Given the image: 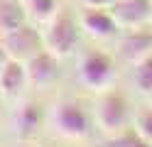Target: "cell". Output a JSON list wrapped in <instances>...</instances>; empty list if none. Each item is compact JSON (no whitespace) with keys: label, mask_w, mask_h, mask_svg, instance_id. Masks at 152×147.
Segmentation results:
<instances>
[{"label":"cell","mask_w":152,"mask_h":147,"mask_svg":"<svg viewBox=\"0 0 152 147\" xmlns=\"http://www.w3.org/2000/svg\"><path fill=\"white\" fill-rule=\"evenodd\" d=\"M27 22V10L20 0H0V37Z\"/></svg>","instance_id":"7c38bea8"},{"label":"cell","mask_w":152,"mask_h":147,"mask_svg":"<svg viewBox=\"0 0 152 147\" xmlns=\"http://www.w3.org/2000/svg\"><path fill=\"white\" fill-rule=\"evenodd\" d=\"M0 44H3L7 59H17V61H30V59L42 52L44 49V37L37 27L32 25H20L17 29H12V32H7L0 37Z\"/></svg>","instance_id":"3957f363"},{"label":"cell","mask_w":152,"mask_h":147,"mask_svg":"<svg viewBox=\"0 0 152 147\" xmlns=\"http://www.w3.org/2000/svg\"><path fill=\"white\" fill-rule=\"evenodd\" d=\"M135 132L147 145H152V110H140L137 113V118H135Z\"/></svg>","instance_id":"2e32d148"},{"label":"cell","mask_w":152,"mask_h":147,"mask_svg":"<svg viewBox=\"0 0 152 147\" xmlns=\"http://www.w3.org/2000/svg\"><path fill=\"white\" fill-rule=\"evenodd\" d=\"M27 66V78L32 86H49L56 76H59V56H54L49 49L37 52L30 61H25Z\"/></svg>","instance_id":"52a82bcc"},{"label":"cell","mask_w":152,"mask_h":147,"mask_svg":"<svg viewBox=\"0 0 152 147\" xmlns=\"http://www.w3.org/2000/svg\"><path fill=\"white\" fill-rule=\"evenodd\" d=\"M81 27L96 39H108L118 32V22L106 7H86L81 15Z\"/></svg>","instance_id":"9c48e42d"},{"label":"cell","mask_w":152,"mask_h":147,"mask_svg":"<svg viewBox=\"0 0 152 147\" xmlns=\"http://www.w3.org/2000/svg\"><path fill=\"white\" fill-rule=\"evenodd\" d=\"M25 10H27V17H32L37 25H47L54 20V15L61 7H59V0H25Z\"/></svg>","instance_id":"4fadbf2b"},{"label":"cell","mask_w":152,"mask_h":147,"mask_svg":"<svg viewBox=\"0 0 152 147\" xmlns=\"http://www.w3.org/2000/svg\"><path fill=\"white\" fill-rule=\"evenodd\" d=\"M96 118L106 132H120L128 125V101L125 96L106 88L101 91V98L96 103Z\"/></svg>","instance_id":"5b68a950"},{"label":"cell","mask_w":152,"mask_h":147,"mask_svg":"<svg viewBox=\"0 0 152 147\" xmlns=\"http://www.w3.org/2000/svg\"><path fill=\"white\" fill-rule=\"evenodd\" d=\"M135 83L142 93H152V54L135 64Z\"/></svg>","instance_id":"5bb4252c"},{"label":"cell","mask_w":152,"mask_h":147,"mask_svg":"<svg viewBox=\"0 0 152 147\" xmlns=\"http://www.w3.org/2000/svg\"><path fill=\"white\" fill-rule=\"evenodd\" d=\"M110 15L118 22V27L142 29L152 20V3L150 0H118L110 5Z\"/></svg>","instance_id":"8992f818"},{"label":"cell","mask_w":152,"mask_h":147,"mask_svg":"<svg viewBox=\"0 0 152 147\" xmlns=\"http://www.w3.org/2000/svg\"><path fill=\"white\" fill-rule=\"evenodd\" d=\"M79 3H83L86 7H110L115 0H79Z\"/></svg>","instance_id":"e0dca14e"},{"label":"cell","mask_w":152,"mask_h":147,"mask_svg":"<svg viewBox=\"0 0 152 147\" xmlns=\"http://www.w3.org/2000/svg\"><path fill=\"white\" fill-rule=\"evenodd\" d=\"M27 147H30V145H27Z\"/></svg>","instance_id":"ffe728a7"},{"label":"cell","mask_w":152,"mask_h":147,"mask_svg":"<svg viewBox=\"0 0 152 147\" xmlns=\"http://www.w3.org/2000/svg\"><path fill=\"white\" fill-rule=\"evenodd\" d=\"M0 96H3V93H0Z\"/></svg>","instance_id":"d6986e66"},{"label":"cell","mask_w":152,"mask_h":147,"mask_svg":"<svg viewBox=\"0 0 152 147\" xmlns=\"http://www.w3.org/2000/svg\"><path fill=\"white\" fill-rule=\"evenodd\" d=\"M120 54L125 61H132V64L150 56L152 54V32H147V29H130L128 37L120 39Z\"/></svg>","instance_id":"8fae6325"},{"label":"cell","mask_w":152,"mask_h":147,"mask_svg":"<svg viewBox=\"0 0 152 147\" xmlns=\"http://www.w3.org/2000/svg\"><path fill=\"white\" fill-rule=\"evenodd\" d=\"M106 147H152V145H147V142L135 132V127H132V130H120V132H115V135L106 142Z\"/></svg>","instance_id":"9a60e30c"},{"label":"cell","mask_w":152,"mask_h":147,"mask_svg":"<svg viewBox=\"0 0 152 147\" xmlns=\"http://www.w3.org/2000/svg\"><path fill=\"white\" fill-rule=\"evenodd\" d=\"M5 59H7V54H5V49H3V44H0V66L5 64Z\"/></svg>","instance_id":"ac0fdd59"},{"label":"cell","mask_w":152,"mask_h":147,"mask_svg":"<svg viewBox=\"0 0 152 147\" xmlns=\"http://www.w3.org/2000/svg\"><path fill=\"white\" fill-rule=\"evenodd\" d=\"M52 123L56 127V132L69 137V140H81L91 130L86 110L76 101H59L56 103L54 110H52Z\"/></svg>","instance_id":"277c9868"},{"label":"cell","mask_w":152,"mask_h":147,"mask_svg":"<svg viewBox=\"0 0 152 147\" xmlns=\"http://www.w3.org/2000/svg\"><path fill=\"white\" fill-rule=\"evenodd\" d=\"M79 78L86 88L101 93L106 88H110L113 78H115V64L106 52H98V49L88 52L79 64Z\"/></svg>","instance_id":"7a4b0ae2"},{"label":"cell","mask_w":152,"mask_h":147,"mask_svg":"<svg viewBox=\"0 0 152 147\" xmlns=\"http://www.w3.org/2000/svg\"><path fill=\"white\" fill-rule=\"evenodd\" d=\"M42 120H44V113H42V105L39 103H34V101L22 103L20 108H17L15 118H12L17 137H20V140H32V137L39 132Z\"/></svg>","instance_id":"30bf717a"},{"label":"cell","mask_w":152,"mask_h":147,"mask_svg":"<svg viewBox=\"0 0 152 147\" xmlns=\"http://www.w3.org/2000/svg\"><path fill=\"white\" fill-rule=\"evenodd\" d=\"M27 83H30V78H27L25 61L5 59V64L0 66V93L5 98H17Z\"/></svg>","instance_id":"ba28073f"},{"label":"cell","mask_w":152,"mask_h":147,"mask_svg":"<svg viewBox=\"0 0 152 147\" xmlns=\"http://www.w3.org/2000/svg\"><path fill=\"white\" fill-rule=\"evenodd\" d=\"M44 49H49L54 56H69L79 44V22L69 10H59L52 22L44 29Z\"/></svg>","instance_id":"6da1fadb"}]
</instances>
